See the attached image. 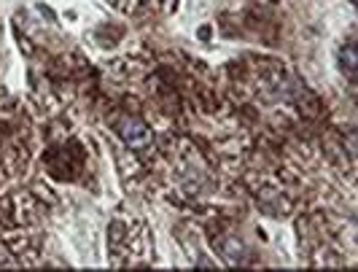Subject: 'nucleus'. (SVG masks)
Segmentation results:
<instances>
[{"label":"nucleus","mask_w":358,"mask_h":272,"mask_svg":"<svg viewBox=\"0 0 358 272\" xmlns=\"http://www.w3.org/2000/svg\"><path fill=\"white\" fill-rule=\"evenodd\" d=\"M119 135L132 148H143V145L151 143V129L145 127L143 122H138V119H122L119 122Z\"/></svg>","instance_id":"f257e3e1"},{"label":"nucleus","mask_w":358,"mask_h":272,"mask_svg":"<svg viewBox=\"0 0 358 272\" xmlns=\"http://www.w3.org/2000/svg\"><path fill=\"white\" fill-rule=\"evenodd\" d=\"M221 251H224L227 259H232V262L243 259V254H245V248H243L237 240H224V243H221Z\"/></svg>","instance_id":"f03ea898"},{"label":"nucleus","mask_w":358,"mask_h":272,"mask_svg":"<svg viewBox=\"0 0 358 272\" xmlns=\"http://www.w3.org/2000/svg\"><path fill=\"white\" fill-rule=\"evenodd\" d=\"M342 68H345V73H350V76H353V68H356V55H353V43H348V46H345V52H342Z\"/></svg>","instance_id":"7ed1b4c3"}]
</instances>
